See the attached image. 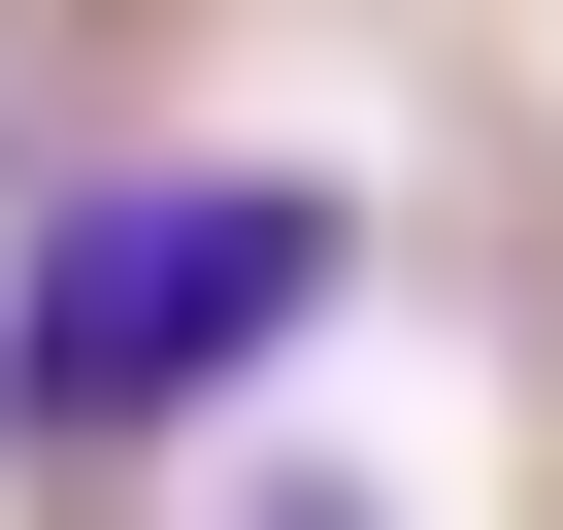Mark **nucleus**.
Instances as JSON below:
<instances>
[{
    "mask_svg": "<svg viewBox=\"0 0 563 530\" xmlns=\"http://www.w3.org/2000/svg\"><path fill=\"white\" fill-rule=\"evenodd\" d=\"M332 265H365V199H332V166H100L34 265H0V431H34V464L199 431L265 332L332 299Z\"/></svg>",
    "mask_w": 563,
    "mask_h": 530,
    "instance_id": "1",
    "label": "nucleus"
},
{
    "mask_svg": "<svg viewBox=\"0 0 563 530\" xmlns=\"http://www.w3.org/2000/svg\"><path fill=\"white\" fill-rule=\"evenodd\" d=\"M232 530H398V497H332V464H265V497H232Z\"/></svg>",
    "mask_w": 563,
    "mask_h": 530,
    "instance_id": "2",
    "label": "nucleus"
}]
</instances>
